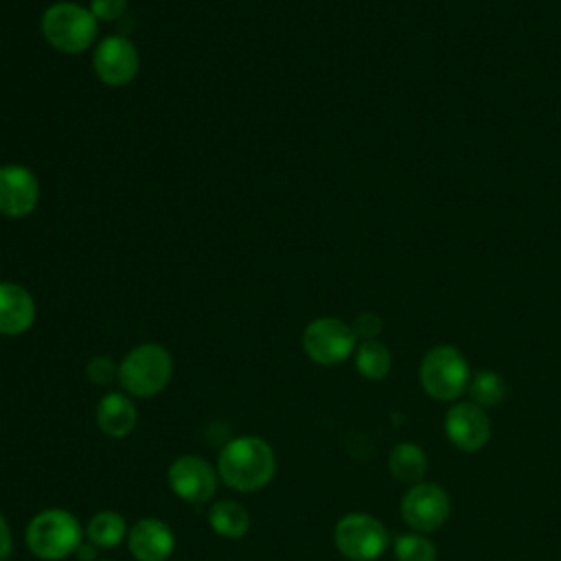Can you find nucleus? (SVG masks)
<instances>
[{
	"instance_id": "2eb2a0df",
	"label": "nucleus",
	"mask_w": 561,
	"mask_h": 561,
	"mask_svg": "<svg viewBox=\"0 0 561 561\" xmlns=\"http://www.w3.org/2000/svg\"><path fill=\"white\" fill-rule=\"evenodd\" d=\"M136 405L123 392H110L96 405V425L110 438H125L136 427Z\"/></svg>"
},
{
	"instance_id": "4be33fe9",
	"label": "nucleus",
	"mask_w": 561,
	"mask_h": 561,
	"mask_svg": "<svg viewBox=\"0 0 561 561\" xmlns=\"http://www.w3.org/2000/svg\"><path fill=\"white\" fill-rule=\"evenodd\" d=\"M85 375L94 386H107L118 379V366L107 355H94L85 366Z\"/></svg>"
},
{
	"instance_id": "ddd939ff",
	"label": "nucleus",
	"mask_w": 561,
	"mask_h": 561,
	"mask_svg": "<svg viewBox=\"0 0 561 561\" xmlns=\"http://www.w3.org/2000/svg\"><path fill=\"white\" fill-rule=\"evenodd\" d=\"M127 548L136 561H167L175 548V537L162 519L142 517L127 533Z\"/></svg>"
},
{
	"instance_id": "aec40b11",
	"label": "nucleus",
	"mask_w": 561,
	"mask_h": 561,
	"mask_svg": "<svg viewBox=\"0 0 561 561\" xmlns=\"http://www.w3.org/2000/svg\"><path fill=\"white\" fill-rule=\"evenodd\" d=\"M471 401L480 408H493L497 405L506 394L504 379L493 370H480L469 381Z\"/></svg>"
},
{
	"instance_id": "9b49d317",
	"label": "nucleus",
	"mask_w": 561,
	"mask_h": 561,
	"mask_svg": "<svg viewBox=\"0 0 561 561\" xmlns=\"http://www.w3.org/2000/svg\"><path fill=\"white\" fill-rule=\"evenodd\" d=\"M445 434L462 451H478L491 438V421L473 401L456 403L445 414Z\"/></svg>"
},
{
	"instance_id": "dca6fc26",
	"label": "nucleus",
	"mask_w": 561,
	"mask_h": 561,
	"mask_svg": "<svg viewBox=\"0 0 561 561\" xmlns=\"http://www.w3.org/2000/svg\"><path fill=\"white\" fill-rule=\"evenodd\" d=\"M208 524L213 533L226 539H239L250 530L248 511L234 500H219L208 513Z\"/></svg>"
},
{
	"instance_id": "f3484780",
	"label": "nucleus",
	"mask_w": 561,
	"mask_h": 561,
	"mask_svg": "<svg viewBox=\"0 0 561 561\" xmlns=\"http://www.w3.org/2000/svg\"><path fill=\"white\" fill-rule=\"evenodd\" d=\"M388 467L399 482L416 484L427 471V456L414 443H399L388 456Z\"/></svg>"
},
{
	"instance_id": "423d86ee",
	"label": "nucleus",
	"mask_w": 561,
	"mask_h": 561,
	"mask_svg": "<svg viewBox=\"0 0 561 561\" xmlns=\"http://www.w3.org/2000/svg\"><path fill=\"white\" fill-rule=\"evenodd\" d=\"M333 541L348 561H375L388 548V530L373 515L348 513L335 524Z\"/></svg>"
},
{
	"instance_id": "1a4fd4ad",
	"label": "nucleus",
	"mask_w": 561,
	"mask_h": 561,
	"mask_svg": "<svg viewBox=\"0 0 561 561\" xmlns=\"http://www.w3.org/2000/svg\"><path fill=\"white\" fill-rule=\"evenodd\" d=\"M167 480L171 491L188 504H204L217 491V471L195 454L178 456L169 465Z\"/></svg>"
},
{
	"instance_id": "7ed1b4c3",
	"label": "nucleus",
	"mask_w": 561,
	"mask_h": 561,
	"mask_svg": "<svg viewBox=\"0 0 561 561\" xmlns=\"http://www.w3.org/2000/svg\"><path fill=\"white\" fill-rule=\"evenodd\" d=\"M81 535V524L72 513L64 508H48L28 522L26 546L37 559L59 561L77 552Z\"/></svg>"
},
{
	"instance_id": "4468645a",
	"label": "nucleus",
	"mask_w": 561,
	"mask_h": 561,
	"mask_svg": "<svg viewBox=\"0 0 561 561\" xmlns=\"http://www.w3.org/2000/svg\"><path fill=\"white\" fill-rule=\"evenodd\" d=\"M35 320L33 296L18 283H0V335H20Z\"/></svg>"
},
{
	"instance_id": "20e7f679",
	"label": "nucleus",
	"mask_w": 561,
	"mask_h": 561,
	"mask_svg": "<svg viewBox=\"0 0 561 561\" xmlns=\"http://www.w3.org/2000/svg\"><path fill=\"white\" fill-rule=\"evenodd\" d=\"M44 39L59 53H83L96 37V18L75 2H55L42 15Z\"/></svg>"
},
{
	"instance_id": "a211bd4d",
	"label": "nucleus",
	"mask_w": 561,
	"mask_h": 561,
	"mask_svg": "<svg viewBox=\"0 0 561 561\" xmlns=\"http://www.w3.org/2000/svg\"><path fill=\"white\" fill-rule=\"evenodd\" d=\"M127 524L125 519L114 511H101L90 517L85 526L88 541H92L96 548H116L127 539Z\"/></svg>"
},
{
	"instance_id": "393cba45",
	"label": "nucleus",
	"mask_w": 561,
	"mask_h": 561,
	"mask_svg": "<svg viewBox=\"0 0 561 561\" xmlns=\"http://www.w3.org/2000/svg\"><path fill=\"white\" fill-rule=\"evenodd\" d=\"M11 548H13V541H11V530H9V524L4 519V515L0 513V561H7L9 554H11Z\"/></svg>"
},
{
	"instance_id": "f03ea898",
	"label": "nucleus",
	"mask_w": 561,
	"mask_h": 561,
	"mask_svg": "<svg viewBox=\"0 0 561 561\" xmlns=\"http://www.w3.org/2000/svg\"><path fill=\"white\" fill-rule=\"evenodd\" d=\"M173 375L171 353L153 342L138 344L118 364V381L131 397H156L167 388Z\"/></svg>"
},
{
	"instance_id": "a878e982",
	"label": "nucleus",
	"mask_w": 561,
	"mask_h": 561,
	"mask_svg": "<svg viewBox=\"0 0 561 561\" xmlns=\"http://www.w3.org/2000/svg\"><path fill=\"white\" fill-rule=\"evenodd\" d=\"M75 554L79 557V561H96V546L92 541H81Z\"/></svg>"
},
{
	"instance_id": "412c9836",
	"label": "nucleus",
	"mask_w": 561,
	"mask_h": 561,
	"mask_svg": "<svg viewBox=\"0 0 561 561\" xmlns=\"http://www.w3.org/2000/svg\"><path fill=\"white\" fill-rule=\"evenodd\" d=\"M397 561H436L434 543L423 533H408L394 541Z\"/></svg>"
},
{
	"instance_id": "f257e3e1",
	"label": "nucleus",
	"mask_w": 561,
	"mask_h": 561,
	"mask_svg": "<svg viewBox=\"0 0 561 561\" xmlns=\"http://www.w3.org/2000/svg\"><path fill=\"white\" fill-rule=\"evenodd\" d=\"M276 471V456L261 436H237L228 440L217 458V473L234 491L250 493L263 489Z\"/></svg>"
},
{
	"instance_id": "6ab92c4d",
	"label": "nucleus",
	"mask_w": 561,
	"mask_h": 561,
	"mask_svg": "<svg viewBox=\"0 0 561 561\" xmlns=\"http://www.w3.org/2000/svg\"><path fill=\"white\" fill-rule=\"evenodd\" d=\"M390 351L377 340H364L355 351L357 373L366 379H383L390 370Z\"/></svg>"
},
{
	"instance_id": "b1692460",
	"label": "nucleus",
	"mask_w": 561,
	"mask_h": 561,
	"mask_svg": "<svg viewBox=\"0 0 561 561\" xmlns=\"http://www.w3.org/2000/svg\"><path fill=\"white\" fill-rule=\"evenodd\" d=\"M381 329H383L381 318H379L377 313H370V311L359 313V316L355 318V322H353V331H355V335L362 337V340H375V337L381 333Z\"/></svg>"
},
{
	"instance_id": "9d476101",
	"label": "nucleus",
	"mask_w": 561,
	"mask_h": 561,
	"mask_svg": "<svg viewBox=\"0 0 561 561\" xmlns=\"http://www.w3.org/2000/svg\"><path fill=\"white\" fill-rule=\"evenodd\" d=\"M96 77L110 88H123L134 81L140 68V57L136 46L123 35L105 37L92 59Z\"/></svg>"
},
{
	"instance_id": "f8f14e48",
	"label": "nucleus",
	"mask_w": 561,
	"mask_h": 561,
	"mask_svg": "<svg viewBox=\"0 0 561 561\" xmlns=\"http://www.w3.org/2000/svg\"><path fill=\"white\" fill-rule=\"evenodd\" d=\"M39 202V182L22 164L0 167V213L11 219L26 217Z\"/></svg>"
},
{
	"instance_id": "39448f33",
	"label": "nucleus",
	"mask_w": 561,
	"mask_h": 561,
	"mask_svg": "<svg viewBox=\"0 0 561 561\" xmlns=\"http://www.w3.org/2000/svg\"><path fill=\"white\" fill-rule=\"evenodd\" d=\"M423 390L438 401H454L460 397L471 381L467 359L456 346L440 344L425 353L419 368Z\"/></svg>"
},
{
	"instance_id": "bb28decb",
	"label": "nucleus",
	"mask_w": 561,
	"mask_h": 561,
	"mask_svg": "<svg viewBox=\"0 0 561 561\" xmlns=\"http://www.w3.org/2000/svg\"><path fill=\"white\" fill-rule=\"evenodd\" d=\"M96 561H110V559H96Z\"/></svg>"
},
{
	"instance_id": "5701e85b",
	"label": "nucleus",
	"mask_w": 561,
	"mask_h": 561,
	"mask_svg": "<svg viewBox=\"0 0 561 561\" xmlns=\"http://www.w3.org/2000/svg\"><path fill=\"white\" fill-rule=\"evenodd\" d=\"M127 9V0H90V11L96 20H118Z\"/></svg>"
},
{
	"instance_id": "6e6552de",
	"label": "nucleus",
	"mask_w": 561,
	"mask_h": 561,
	"mask_svg": "<svg viewBox=\"0 0 561 561\" xmlns=\"http://www.w3.org/2000/svg\"><path fill=\"white\" fill-rule=\"evenodd\" d=\"M449 495L434 482H416L401 497V517L416 533L438 530L449 517Z\"/></svg>"
},
{
	"instance_id": "0eeeda50",
	"label": "nucleus",
	"mask_w": 561,
	"mask_h": 561,
	"mask_svg": "<svg viewBox=\"0 0 561 561\" xmlns=\"http://www.w3.org/2000/svg\"><path fill=\"white\" fill-rule=\"evenodd\" d=\"M355 342L353 327L340 318H316L302 331V348L320 366H335L348 359Z\"/></svg>"
}]
</instances>
